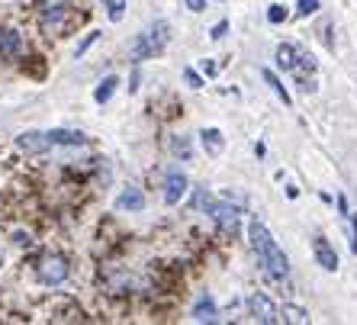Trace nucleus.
<instances>
[{
	"label": "nucleus",
	"mask_w": 357,
	"mask_h": 325,
	"mask_svg": "<svg viewBox=\"0 0 357 325\" xmlns=\"http://www.w3.org/2000/svg\"><path fill=\"white\" fill-rule=\"evenodd\" d=\"M248 242L251 248H255V255H258L261 267H264V274L271 277V280H290V261H287V255H283V248L277 245V239L271 232H267L264 222H255L248 225Z\"/></svg>",
	"instance_id": "nucleus-1"
},
{
	"label": "nucleus",
	"mask_w": 357,
	"mask_h": 325,
	"mask_svg": "<svg viewBox=\"0 0 357 325\" xmlns=\"http://www.w3.org/2000/svg\"><path fill=\"white\" fill-rule=\"evenodd\" d=\"M167 36H171V26L165 23V20H155V23L145 29V33L135 36L132 49H129V59H132V65H142L145 59H155V55H161L167 45Z\"/></svg>",
	"instance_id": "nucleus-2"
},
{
	"label": "nucleus",
	"mask_w": 357,
	"mask_h": 325,
	"mask_svg": "<svg viewBox=\"0 0 357 325\" xmlns=\"http://www.w3.org/2000/svg\"><path fill=\"white\" fill-rule=\"evenodd\" d=\"M36 277H39V284L45 287H61L71 277V264H68L65 255H45V258H39V264H36Z\"/></svg>",
	"instance_id": "nucleus-3"
},
{
	"label": "nucleus",
	"mask_w": 357,
	"mask_h": 325,
	"mask_svg": "<svg viewBox=\"0 0 357 325\" xmlns=\"http://www.w3.org/2000/svg\"><path fill=\"white\" fill-rule=\"evenodd\" d=\"M206 216L219 225V232L225 235H238V222H241V209L229 200H209Z\"/></svg>",
	"instance_id": "nucleus-4"
},
{
	"label": "nucleus",
	"mask_w": 357,
	"mask_h": 325,
	"mask_svg": "<svg viewBox=\"0 0 357 325\" xmlns=\"http://www.w3.org/2000/svg\"><path fill=\"white\" fill-rule=\"evenodd\" d=\"M68 26V3L65 0H45L39 10V29L45 36L52 33H61Z\"/></svg>",
	"instance_id": "nucleus-5"
},
{
	"label": "nucleus",
	"mask_w": 357,
	"mask_h": 325,
	"mask_svg": "<svg viewBox=\"0 0 357 325\" xmlns=\"http://www.w3.org/2000/svg\"><path fill=\"white\" fill-rule=\"evenodd\" d=\"M248 312L255 322H264V325H274L280 322V309L271 303V296L267 293H251L248 296Z\"/></svg>",
	"instance_id": "nucleus-6"
},
{
	"label": "nucleus",
	"mask_w": 357,
	"mask_h": 325,
	"mask_svg": "<svg viewBox=\"0 0 357 325\" xmlns=\"http://www.w3.org/2000/svg\"><path fill=\"white\" fill-rule=\"evenodd\" d=\"M187 187H190V183H187V174L177 171V167H171V171L165 174V203L167 206H177L181 197L187 193Z\"/></svg>",
	"instance_id": "nucleus-7"
},
{
	"label": "nucleus",
	"mask_w": 357,
	"mask_h": 325,
	"mask_svg": "<svg viewBox=\"0 0 357 325\" xmlns=\"http://www.w3.org/2000/svg\"><path fill=\"white\" fill-rule=\"evenodd\" d=\"M17 149H20V151H26V155H45V151H52L49 133H39V129H29V133L17 135Z\"/></svg>",
	"instance_id": "nucleus-8"
},
{
	"label": "nucleus",
	"mask_w": 357,
	"mask_h": 325,
	"mask_svg": "<svg viewBox=\"0 0 357 325\" xmlns=\"http://www.w3.org/2000/svg\"><path fill=\"white\" fill-rule=\"evenodd\" d=\"M23 49H26V42L17 29H0V59L13 61L23 55Z\"/></svg>",
	"instance_id": "nucleus-9"
},
{
	"label": "nucleus",
	"mask_w": 357,
	"mask_h": 325,
	"mask_svg": "<svg viewBox=\"0 0 357 325\" xmlns=\"http://www.w3.org/2000/svg\"><path fill=\"white\" fill-rule=\"evenodd\" d=\"M312 251H316V261L328 271V274H335L338 271V255H335V248H332V242L325 239V235H316L312 239Z\"/></svg>",
	"instance_id": "nucleus-10"
},
{
	"label": "nucleus",
	"mask_w": 357,
	"mask_h": 325,
	"mask_svg": "<svg viewBox=\"0 0 357 325\" xmlns=\"http://www.w3.org/2000/svg\"><path fill=\"white\" fill-rule=\"evenodd\" d=\"M190 319L193 322H219V309L209 293H199L197 296V303H193V309H190Z\"/></svg>",
	"instance_id": "nucleus-11"
},
{
	"label": "nucleus",
	"mask_w": 357,
	"mask_h": 325,
	"mask_svg": "<svg viewBox=\"0 0 357 325\" xmlns=\"http://www.w3.org/2000/svg\"><path fill=\"white\" fill-rule=\"evenodd\" d=\"M116 209L119 213H142V209H145V193H142L139 187H126L116 197Z\"/></svg>",
	"instance_id": "nucleus-12"
},
{
	"label": "nucleus",
	"mask_w": 357,
	"mask_h": 325,
	"mask_svg": "<svg viewBox=\"0 0 357 325\" xmlns=\"http://www.w3.org/2000/svg\"><path fill=\"white\" fill-rule=\"evenodd\" d=\"M49 142H52V149H59V145L75 149V145H87V135L75 133V129H49Z\"/></svg>",
	"instance_id": "nucleus-13"
},
{
	"label": "nucleus",
	"mask_w": 357,
	"mask_h": 325,
	"mask_svg": "<svg viewBox=\"0 0 357 325\" xmlns=\"http://www.w3.org/2000/svg\"><path fill=\"white\" fill-rule=\"evenodd\" d=\"M274 59H277V68H280V71H296L299 55H296V49H293L290 42H283V45H277Z\"/></svg>",
	"instance_id": "nucleus-14"
},
{
	"label": "nucleus",
	"mask_w": 357,
	"mask_h": 325,
	"mask_svg": "<svg viewBox=\"0 0 357 325\" xmlns=\"http://www.w3.org/2000/svg\"><path fill=\"white\" fill-rule=\"evenodd\" d=\"M116 84H119L116 75H107L103 81L97 84V91H93V100H97V103H109V97L116 93Z\"/></svg>",
	"instance_id": "nucleus-15"
},
{
	"label": "nucleus",
	"mask_w": 357,
	"mask_h": 325,
	"mask_svg": "<svg viewBox=\"0 0 357 325\" xmlns=\"http://www.w3.org/2000/svg\"><path fill=\"white\" fill-rule=\"evenodd\" d=\"M199 139H203V149H206L209 155H219V151L225 149V139H222V133H219V129H203V133H199Z\"/></svg>",
	"instance_id": "nucleus-16"
},
{
	"label": "nucleus",
	"mask_w": 357,
	"mask_h": 325,
	"mask_svg": "<svg viewBox=\"0 0 357 325\" xmlns=\"http://www.w3.org/2000/svg\"><path fill=\"white\" fill-rule=\"evenodd\" d=\"M280 319H283V322H293V325H306L309 322V312L303 306H293V303H287V306L280 309Z\"/></svg>",
	"instance_id": "nucleus-17"
},
{
	"label": "nucleus",
	"mask_w": 357,
	"mask_h": 325,
	"mask_svg": "<svg viewBox=\"0 0 357 325\" xmlns=\"http://www.w3.org/2000/svg\"><path fill=\"white\" fill-rule=\"evenodd\" d=\"M261 75H264V81L271 84V91H274L277 97H280V100H283V107H290V103H293V97H290V91H287V87H283V84H280V77H277L274 71H267V68H264V71H261Z\"/></svg>",
	"instance_id": "nucleus-18"
},
{
	"label": "nucleus",
	"mask_w": 357,
	"mask_h": 325,
	"mask_svg": "<svg viewBox=\"0 0 357 325\" xmlns=\"http://www.w3.org/2000/svg\"><path fill=\"white\" fill-rule=\"evenodd\" d=\"M171 151H174L181 161H190V155H193L190 139H187V135H174V139H171Z\"/></svg>",
	"instance_id": "nucleus-19"
},
{
	"label": "nucleus",
	"mask_w": 357,
	"mask_h": 325,
	"mask_svg": "<svg viewBox=\"0 0 357 325\" xmlns=\"http://www.w3.org/2000/svg\"><path fill=\"white\" fill-rule=\"evenodd\" d=\"M103 7H107L109 23H119L126 17V0H103Z\"/></svg>",
	"instance_id": "nucleus-20"
},
{
	"label": "nucleus",
	"mask_w": 357,
	"mask_h": 325,
	"mask_svg": "<svg viewBox=\"0 0 357 325\" xmlns=\"http://www.w3.org/2000/svg\"><path fill=\"white\" fill-rule=\"evenodd\" d=\"M209 200H213V197H209L206 187H197V190H193V209H197V213H206Z\"/></svg>",
	"instance_id": "nucleus-21"
},
{
	"label": "nucleus",
	"mask_w": 357,
	"mask_h": 325,
	"mask_svg": "<svg viewBox=\"0 0 357 325\" xmlns=\"http://www.w3.org/2000/svg\"><path fill=\"white\" fill-rule=\"evenodd\" d=\"M287 17H290V13H287L283 3H271V7H267V20H271V23H283Z\"/></svg>",
	"instance_id": "nucleus-22"
},
{
	"label": "nucleus",
	"mask_w": 357,
	"mask_h": 325,
	"mask_svg": "<svg viewBox=\"0 0 357 325\" xmlns=\"http://www.w3.org/2000/svg\"><path fill=\"white\" fill-rule=\"evenodd\" d=\"M319 10V0H296V13L299 17H312Z\"/></svg>",
	"instance_id": "nucleus-23"
},
{
	"label": "nucleus",
	"mask_w": 357,
	"mask_h": 325,
	"mask_svg": "<svg viewBox=\"0 0 357 325\" xmlns=\"http://www.w3.org/2000/svg\"><path fill=\"white\" fill-rule=\"evenodd\" d=\"M97 39H100V33H87V36H84V42L75 49V59H84V55H87V49H91V45H93Z\"/></svg>",
	"instance_id": "nucleus-24"
},
{
	"label": "nucleus",
	"mask_w": 357,
	"mask_h": 325,
	"mask_svg": "<svg viewBox=\"0 0 357 325\" xmlns=\"http://www.w3.org/2000/svg\"><path fill=\"white\" fill-rule=\"evenodd\" d=\"M183 81L190 84L193 91H199V87H203V77H199L197 71H193V68H183Z\"/></svg>",
	"instance_id": "nucleus-25"
},
{
	"label": "nucleus",
	"mask_w": 357,
	"mask_h": 325,
	"mask_svg": "<svg viewBox=\"0 0 357 325\" xmlns=\"http://www.w3.org/2000/svg\"><path fill=\"white\" fill-rule=\"evenodd\" d=\"M348 229H351V251L357 255V216H348Z\"/></svg>",
	"instance_id": "nucleus-26"
},
{
	"label": "nucleus",
	"mask_w": 357,
	"mask_h": 325,
	"mask_svg": "<svg viewBox=\"0 0 357 325\" xmlns=\"http://www.w3.org/2000/svg\"><path fill=\"white\" fill-rule=\"evenodd\" d=\"M296 68H303V71H316V59H312V55H299Z\"/></svg>",
	"instance_id": "nucleus-27"
},
{
	"label": "nucleus",
	"mask_w": 357,
	"mask_h": 325,
	"mask_svg": "<svg viewBox=\"0 0 357 325\" xmlns=\"http://www.w3.org/2000/svg\"><path fill=\"white\" fill-rule=\"evenodd\" d=\"M225 33H229V20H219V23L213 26V33H209V36H213V39H222Z\"/></svg>",
	"instance_id": "nucleus-28"
},
{
	"label": "nucleus",
	"mask_w": 357,
	"mask_h": 325,
	"mask_svg": "<svg viewBox=\"0 0 357 325\" xmlns=\"http://www.w3.org/2000/svg\"><path fill=\"white\" fill-rule=\"evenodd\" d=\"M296 84H299V91H303V93L316 91V81H312V77H296Z\"/></svg>",
	"instance_id": "nucleus-29"
},
{
	"label": "nucleus",
	"mask_w": 357,
	"mask_h": 325,
	"mask_svg": "<svg viewBox=\"0 0 357 325\" xmlns=\"http://www.w3.org/2000/svg\"><path fill=\"white\" fill-rule=\"evenodd\" d=\"M183 3H187L190 13H203V10H206V0H183Z\"/></svg>",
	"instance_id": "nucleus-30"
},
{
	"label": "nucleus",
	"mask_w": 357,
	"mask_h": 325,
	"mask_svg": "<svg viewBox=\"0 0 357 325\" xmlns=\"http://www.w3.org/2000/svg\"><path fill=\"white\" fill-rule=\"evenodd\" d=\"M338 209H341V216L348 219L351 213H348V197H344V193H338Z\"/></svg>",
	"instance_id": "nucleus-31"
}]
</instances>
